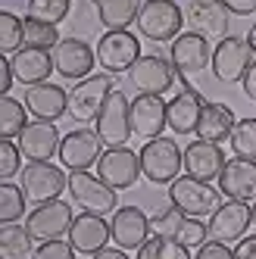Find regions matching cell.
I'll return each mask as SVG.
<instances>
[{"label": "cell", "instance_id": "cell-1", "mask_svg": "<svg viewBox=\"0 0 256 259\" xmlns=\"http://www.w3.org/2000/svg\"><path fill=\"white\" fill-rule=\"evenodd\" d=\"M138 31L141 38L166 44L175 41L181 34V25H185V10H181L175 0H144L138 10Z\"/></svg>", "mask_w": 256, "mask_h": 259}, {"label": "cell", "instance_id": "cell-2", "mask_svg": "<svg viewBox=\"0 0 256 259\" xmlns=\"http://www.w3.org/2000/svg\"><path fill=\"white\" fill-rule=\"evenodd\" d=\"M185 169V150L172 138H153L141 147V172L150 184H172Z\"/></svg>", "mask_w": 256, "mask_h": 259}, {"label": "cell", "instance_id": "cell-3", "mask_svg": "<svg viewBox=\"0 0 256 259\" xmlns=\"http://www.w3.org/2000/svg\"><path fill=\"white\" fill-rule=\"evenodd\" d=\"M219 197H222L219 188H212L209 181H197L191 175H178L169 184V203L181 215H191V219L212 215L219 206Z\"/></svg>", "mask_w": 256, "mask_h": 259}, {"label": "cell", "instance_id": "cell-4", "mask_svg": "<svg viewBox=\"0 0 256 259\" xmlns=\"http://www.w3.org/2000/svg\"><path fill=\"white\" fill-rule=\"evenodd\" d=\"M116 91L113 75H88L81 81H75V88L69 91V119H75L78 125L97 122L100 109L106 103V97Z\"/></svg>", "mask_w": 256, "mask_h": 259}, {"label": "cell", "instance_id": "cell-5", "mask_svg": "<svg viewBox=\"0 0 256 259\" xmlns=\"http://www.w3.org/2000/svg\"><path fill=\"white\" fill-rule=\"evenodd\" d=\"M169 60H172V66L178 72V78L191 88V78L203 75L206 66L212 63L209 41L203 38V34H197V31H181L172 41V47H169Z\"/></svg>", "mask_w": 256, "mask_h": 259}, {"label": "cell", "instance_id": "cell-6", "mask_svg": "<svg viewBox=\"0 0 256 259\" xmlns=\"http://www.w3.org/2000/svg\"><path fill=\"white\" fill-rule=\"evenodd\" d=\"M72 222H75V212H72V206L60 197V200L38 203V206L25 215V228H28V234L38 240V244H44V240L69 237Z\"/></svg>", "mask_w": 256, "mask_h": 259}, {"label": "cell", "instance_id": "cell-7", "mask_svg": "<svg viewBox=\"0 0 256 259\" xmlns=\"http://www.w3.org/2000/svg\"><path fill=\"white\" fill-rule=\"evenodd\" d=\"M253 60H256V57H253L247 38L228 34V38H222V41L216 44L209 69H212L216 81H222V84H237V81H244V75H247V69H250Z\"/></svg>", "mask_w": 256, "mask_h": 259}, {"label": "cell", "instance_id": "cell-8", "mask_svg": "<svg viewBox=\"0 0 256 259\" xmlns=\"http://www.w3.org/2000/svg\"><path fill=\"white\" fill-rule=\"evenodd\" d=\"M69 194L84 212H94V215H113L119 209L116 206L119 191H113L100 175H91V172H69Z\"/></svg>", "mask_w": 256, "mask_h": 259}, {"label": "cell", "instance_id": "cell-9", "mask_svg": "<svg viewBox=\"0 0 256 259\" xmlns=\"http://www.w3.org/2000/svg\"><path fill=\"white\" fill-rule=\"evenodd\" d=\"M94 132L100 135L103 147H125L128 138H132V100L119 88L106 97L100 116L94 122Z\"/></svg>", "mask_w": 256, "mask_h": 259}, {"label": "cell", "instance_id": "cell-10", "mask_svg": "<svg viewBox=\"0 0 256 259\" xmlns=\"http://www.w3.org/2000/svg\"><path fill=\"white\" fill-rule=\"evenodd\" d=\"M144 57L141 53V38L132 31H106L103 38L97 41V63L103 66L106 75H119V72H128L138 60Z\"/></svg>", "mask_w": 256, "mask_h": 259}, {"label": "cell", "instance_id": "cell-11", "mask_svg": "<svg viewBox=\"0 0 256 259\" xmlns=\"http://www.w3.org/2000/svg\"><path fill=\"white\" fill-rule=\"evenodd\" d=\"M178 78V72L172 66V60L159 57V53H144V57L128 69V81H132V88L138 91V94H166V91H172Z\"/></svg>", "mask_w": 256, "mask_h": 259}, {"label": "cell", "instance_id": "cell-12", "mask_svg": "<svg viewBox=\"0 0 256 259\" xmlns=\"http://www.w3.org/2000/svg\"><path fill=\"white\" fill-rule=\"evenodd\" d=\"M97 175L109 184L113 191H128L135 188L141 172V153H135L132 147H106L100 162H97Z\"/></svg>", "mask_w": 256, "mask_h": 259}, {"label": "cell", "instance_id": "cell-13", "mask_svg": "<svg viewBox=\"0 0 256 259\" xmlns=\"http://www.w3.org/2000/svg\"><path fill=\"white\" fill-rule=\"evenodd\" d=\"M103 156V141L97 132L91 128H75L66 132L63 144H60V165L69 172H88L91 165H97Z\"/></svg>", "mask_w": 256, "mask_h": 259}, {"label": "cell", "instance_id": "cell-14", "mask_svg": "<svg viewBox=\"0 0 256 259\" xmlns=\"http://www.w3.org/2000/svg\"><path fill=\"white\" fill-rule=\"evenodd\" d=\"M22 191L28 194V200H34V206L60 200L63 191H69V175L53 162H28L22 169Z\"/></svg>", "mask_w": 256, "mask_h": 259}, {"label": "cell", "instance_id": "cell-15", "mask_svg": "<svg viewBox=\"0 0 256 259\" xmlns=\"http://www.w3.org/2000/svg\"><path fill=\"white\" fill-rule=\"evenodd\" d=\"M209 237L222 240V244H234V240L247 237V228L253 225V206L241 200H225L219 203L216 212L209 215Z\"/></svg>", "mask_w": 256, "mask_h": 259}, {"label": "cell", "instance_id": "cell-16", "mask_svg": "<svg viewBox=\"0 0 256 259\" xmlns=\"http://www.w3.org/2000/svg\"><path fill=\"white\" fill-rule=\"evenodd\" d=\"M185 22H188V31H197L206 41L219 44L222 38H228L231 13L222 7V0H191L185 7Z\"/></svg>", "mask_w": 256, "mask_h": 259}, {"label": "cell", "instance_id": "cell-17", "mask_svg": "<svg viewBox=\"0 0 256 259\" xmlns=\"http://www.w3.org/2000/svg\"><path fill=\"white\" fill-rule=\"evenodd\" d=\"M50 53H53V66L66 81H81L97 66V50H91V44L81 38H63Z\"/></svg>", "mask_w": 256, "mask_h": 259}, {"label": "cell", "instance_id": "cell-18", "mask_svg": "<svg viewBox=\"0 0 256 259\" xmlns=\"http://www.w3.org/2000/svg\"><path fill=\"white\" fill-rule=\"evenodd\" d=\"M113 244L122 250H141L150 237V215L141 206H119L109 219Z\"/></svg>", "mask_w": 256, "mask_h": 259}, {"label": "cell", "instance_id": "cell-19", "mask_svg": "<svg viewBox=\"0 0 256 259\" xmlns=\"http://www.w3.org/2000/svg\"><path fill=\"white\" fill-rule=\"evenodd\" d=\"M225 150L222 144H209V141H191L185 147V175L197 178V181H219L225 169Z\"/></svg>", "mask_w": 256, "mask_h": 259}, {"label": "cell", "instance_id": "cell-20", "mask_svg": "<svg viewBox=\"0 0 256 259\" xmlns=\"http://www.w3.org/2000/svg\"><path fill=\"white\" fill-rule=\"evenodd\" d=\"M169 125L166 119V100L159 94H138L132 100V135L153 141L162 138V128Z\"/></svg>", "mask_w": 256, "mask_h": 259}, {"label": "cell", "instance_id": "cell-21", "mask_svg": "<svg viewBox=\"0 0 256 259\" xmlns=\"http://www.w3.org/2000/svg\"><path fill=\"white\" fill-rule=\"evenodd\" d=\"M60 132L53 122H41L34 119L25 125V132L19 135V150L22 156H28V162H50L53 156H60Z\"/></svg>", "mask_w": 256, "mask_h": 259}, {"label": "cell", "instance_id": "cell-22", "mask_svg": "<svg viewBox=\"0 0 256 259\" xmlns=\"http://www.w3.org/2000/svg\"><path fill=\"white\" fill-rule=\"evenodd\" d=\"M219 191L225 200H241V203H256V162L234 156L225 162L219 175Z\"/></svg>", "mask_w": 256, "mask_h": 259}, {"label": "cell", "instance_id": "cell-23", "mask_svg": "<svg viewBox=\"0 0 256 259\" xmlns=\"http://www.w3.org/2000/svg\"><path fill=\"white\" fill-rule=\"evenodd\" d=\"M109 240H113L109 222L103 215H94V212L75 215V222H72V228H69V244L75 247V253H84V256L100 253Z\"/></svg>", "mask_w": 256, "mask_h": 259}, {"label": "cell", "instance_id": "cell-24", "mask_svg": "<svg viewBox=\"0 0 256 259\" xmlns=\"http://www.w3.org/2000/svg\"><path fill=\"white\" fill-rule=\"evenodd\" d=\"M25 106H28V113L34 119H41V122H57L69 113V91L60 88V84H34L25 91Z\"/></svg>", "mask_w": 256, "mask_h": 259}, {"label": "cell", "instance_id": "cell-25", "mask_svg": "<svg viewBox=\"0 0 256 259\" xmlns=\"http://www.w3.org/2000/svg\"><path fill=\"white\" fill-rule=\"evenodd\" d=\"M10 63H13L16 81L25 84V88L44 84L50 78V72H57V66H53V53L41 50V47H22L19 53H13V57H10Z\"/></svg>", "mask_w": 256, "mask_h": 259}, {"label": "cell", "instance_id": "cell-26", "mask_svg": "<svg viewBox=\"0 0 256 259\" xmlns=\"http://www.w3.org/2000/svg\"><path fill=\"white\" fill-rule=\"evenodd\" d=\"M203 94L194 88H185L181 94H175L169 103H166V119H169V128L175 135H194L197 132V122H200V113H203Z\"/></svg>", "mask_w": 256, "mask_h": 259}, {"label": "cell", "instance_id": "cell-27", "mask_svg": "<svg viewBox=\"0 0 256 259\" xmlns=\"http://www.w3.org/2000/svg\"><path fill=\"white\" fill-rule=\"evenodd\" d=\"M234 113H231V106L225 103H219V100H206L203 103V113H200V122H197V141H209V144H222L231 138L234 132Z\"/></svg>", "mask_w": 256, "mask_h": 259}, {"label": "cell", "instance_id": "cell-28", "mask_svg": "<svg viewBox=\"0 0 256 259\" xmlns=\"http://www.w3.org/2000/svg\"><path fill=\"white\" fill-rule=\"evenodd\" d=\"M97 10V19L106 31H125L138 22L141 0H91Z\"/></svg>", "mask_w": 256, "mask_h": 259}, {"label": "cell", "instance_id": "cell-29", "mask_svg": "<svg viewBox=\"0 0 256 259\" xmlns=\"http://www.w3.org/2000/svg\"><path fill=\"white\" fill-rule=\"evenodd\" d=\"M31 244H34V237L28 234L25 225H19V222H4V228H0V256L4 259L28 256Z\"/></svg>", "mask_w": 256, "mask_h": 259}, {"label": "cell", "instance_id": "cell-30", "mask_svg": "<svg viewBox=\"0 0 256 259\" xmlns=\"http://www.w3.org/2000/svg\"><path fill=\"white\" fill-rule=\"evenodd\" d=\"M25 125H28V106L22 100L4 94L0 97V135L13 141L25 132Z\"/></svg>", "mask_w": 256, "mask_h": 259}, {"label": "cell", "instance_id": "cell-31", "mask_svg": "<svg viewBox=\"0 0 256 259\" xmlns=\"http://www.w3.org/2000/svg\"><path fill=\"white\" fill-rule=\"evenodd\" d=\"M22 47H25V19L4 10L0 13V50H4V57H13Z\"/></svg>", "mask_w": 256, "mask_h": 259}, {"label": "cell", "instance_id": "cell-32", "mask_svg": "<svg viewBox=\"0 0 256 259\" xmlns=\"http://www.w3.org/2000/svg\"><path fill=\"white\" fill-rule=\"evenodd\" d=\"M135 259H191V250L185 244H178L175 237H159V234H150L147 244L138 250Z\"/></svg>", "mask_w": 256, "mask_h": 259}, {"label": "cell", "instance_id": "cell-33", "mask_svg": "<svg viewBox=\"0 0 256 259\" xmlns=\"http://www.w3.org/2000/svg\"><path fill=\"white\" fill-rule=\"evenodd\" d=\"M25 200L28 194L22 191V184L19 188L13 181L0 184V222H19L25 215Z\"/></svg>", "mask_w": 256, "mask_h": 259}, {"label": "cell", "instance_id": "cell-34", "mask_svg": "<svg viewBox=\"0 0 256 259\" xmlns=\"http://www.w3.org/2000/svg\"><path fill=\"white\" fill-rule=\"evenodd\" d=\"M228 144H231L234 156L253 159V162H256V119H237V125H234Z\"/></svg>", "mask_w": 256, "mask_h": 259}, {"label": "cell", "instance_id": "cell-35", "mask_svg": "<svg viewBox=\"0 0 256 259\" xmlns=\"http://www.w3.org/2000/svg\"><path fill=\"white\" fill-rule=\"evenodd\" d=\"M25 10H28V19H41V22H50V25H60L72 10V0H28Z\"/></svg>", "mask_w": 256, "mask_h": 259}, {"label": "cell", "instance_id": "cell-36", "mask_svg": "<svg viewBox=\"0 0 256 259\" xmlns=\"http://www.w3.org/2000/svg\"><path fill=\"white\" fill-rule=\"evenodd\" d=\"M63 38H60V28L41 22V19H25V47H41V50H53Z\"/></svg>", "mask_w": 256, "mask_h": 259}, {"label": "cell", "instance_id": "cell-37", "mask_svg": "<svg viewBox=\"0 0 256 259\" xmlns=\"http://www.w3.org/2000/svg\"><path fill=\"white\" fill-rule=\"evenodd\" d=\"M206 237H209V225H206V222H200V219H191V215H185L181 228L175 231V240H178V244H185L188 250H200V247L206 244Z\"/></svg>", "mask_w": 256, "mask_h": 259}, {"label": "cell", "instance_id": "cell-38", "mask_svg": "<svg viewBox=\"0 0 256 259\" xmlns=\"http://www.w3.org/2000/svg\"><path fill=\"white\" fill-rule=\"evenodd\" d=\"M22 169H25V165H22V150L10 138H4V141H0V178L13 181L16 172H22Z\"/></svg>", "mask_w": 256, "mask_h": 259}, {"label": "cell", "instance_id": "cell-39", "mask_svg": "<svg viewBox=\"0 0 256 259\" xmlns=\"http://www.w3.org/2000/svg\"><path fill=\"white\" fill-rule=\"evenodd\" d=\"M181 222H185V215H181L172 203L166 209H159L156 215H150V234H159V237H175V231L181 228Z\"/></svg>", "mask_w": 256, "mask_h": 259}, {"label": "cell", "instance_id": "cell-40", "mask_svg": "<svg viewBox=\"0 0 256 259\" xmlns=\"http://www.w3.org/2000/svg\"><path fill=\"white\" fill-rule=\"evenodd\" d=\"M34 259H75V247L69 244V240H44V244H38V250H34Z\"/></svg>", "mask_w": 256, "mask_h": 259}, {"label": "cell", "instance_id": "cell-41", "mask_svg": "<svg viewBox=\"0 0 256 259\" xmlns=\"http://www.w3.org/2000/svg\"><path fill=\"white\" fill-rule=\"evenodd\" d=\"M194 259H234V250L228 244H222V240H206V244L197 250Z\"/></svg>", "mask_w": 256, "mask_h": 259}, {"label": "cell", "instance_id": "cell-42", "mask_svg": "<svg viewBox=\"0 0 256 259\" xmlns=\"http://www.w3.org/2000/svg\"><path fill=\"white\" fill-rule=\"evenodd\" d=\"M234 259H256V234H247V237L237 240Z\"/></svg>", "mask_w": 256, "mask_h": 259}, {"label": "cell", "instance_id": "cell-43", "mask_svg": "<svg viewBox=\"0 0 256 259\" xmlns=\"http://www.w3.org/2000/svg\"><path fill=\"white\" fill-rule=\"evenodd\" d=\"M222 7L231 16H250V13H256V0H222Z\"/></svg>", "mask_w": 256, "mask_h": 259}, {"label": "cell", "instance_id": "cell-44", "mask_svg": "<svg viewBox=\"0 0 256 259\" xmlns=\"http://www.w3.org/2000/svg\"><path fill=\"white\" fill-rule=\"evenodd\" d=\"M13 81H16L13 63H10V57H4V60H0V94H10V91H13Z\"/></svg>", "mask_w": 256, "mask_h": 259}, {"label": "cell", "instance_id": "cell-45", "mask_svg": "<svg viewBox=\"0 0 256 259\" xmlns=\"http://www.w3.org/2000/svg\"><path fill=\"white\" fill-rule=\"evenodd\" d=\"M241 88H244V94L256 103V60L250 63V69H247V75H244V81H241Z\"/></svg>", "mask_w": 256, "mask_h": 259}, {"label": "cell", "instance_id": "cell-46", "mask_svg": "<svg viewBox=\"0 0 256 259\" xmlns=\"http://www.w3.org/2000/svg\"><path fill=\"white\" fill-rule=\"evenodd\" d=\"M91 259H128V250H122V247H103L100 253H94Z\"/></svg>", "mask_w": 256, "mask_h": 259}, {"label": "cell", "instance_id": "cell-47", "mask_svg": "<svg viewBox=\"0 0 256 259\" xmlns=\"http://www.w3.org/2000/svg\"><path fill=\"white\" fill-rule=\"evenodd\" d=\"M247 44H250V50H253V57H256V22H253L250 31H247Z\"/></svg>", "mask_w": 256, "mask_h": 259}, {"label": "cell", "instance_id": "cell-48", "mask_svg": "<svg viewBox=\"0 0 256 259\" xmlns=\"http://www.w3.org/2000/svg\"><path fill=\"white\" fill-rule=\"evenodd\" d=\"M253 225H256V203H253Z\"/></svg>", "mask_w": 256, "mask_h": 259}, {"label": "cell", "instance_id": "cell-49", "mask_svg": "<svg viewBox=\"0 0 256 259\" xmlns=\"http://www.w3.org/2000/svg\"><path fill=\"white\" fill-rule=\"evenodd\" d=\"M22 259H25V256H22Z\"/></svg>", "mask_w": 256, "mask_h": 259}]
</instances>
